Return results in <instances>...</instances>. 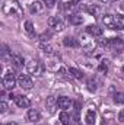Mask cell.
Instances as JSON below:
<instances>
[{"mask_svg":"<svg viewBox=\"0 0 124 125\" xmlns=\"http://www.w3.org/2000/svg\"><path fill=\"white\" fill-rule=\"evenodd\" d=\"M123 74H124V65H123Z\"/></svg>","mask_w":124,"mask_h":125,"instance_id":"cell-33","label":"cell"},{"mask_svg":"<svg viewBox=\"0 0 124 125\" xmlns=\"http://www.w3.org/2000/svg\"><path fill=\"white\" fill-rule=\"evenodd\" d=\"M95 121H96V112H95V109H89L85 115V122H86V125H93Z\"/></svg>","mask_w":124,"mask_h":125,"instance_id":"cell-13","label":"cell"},{"mask_svg":"<svg viewBox=\"0 0 124 125\" xmlns=\"http://www.w3.org/2000/svg\"><path fill=\"white\" fill-rule=\"evenodd\" d=\"M86 32H88L92 38H95V36H101V35L104 33L102 28H99L98 25H89V26H86Z\"/></svg>","mask_w":124,"mask_h":125,"instance_id":"cell-12","label":"cell"},{"mask_svg":"<svg viewBox=\"0 0 124 125\" xmlns=\"http://www.w3.org/2000/svg\"><path fill=\"white\" fill-rule=\"evenodd\" d=\"M44 9H45V4H42V3H41V1H38V0L32 1L31 4H29V12H31L32 15L42 13V12H44Z\"/></svg>","mask_w":124,"mask_h":125,"instance_id":"cell-9","label":"cell"},{"mask_svg":"<svg viewBox=\"0 0 124 125\" xmlns=\"http://www.w3.org/2000/svg\"><path fill=\"white\" fill-rule=\"evenodd\" d=\"M88 89H89V92H95L98 87H96V82L95 80H88Z\"/></svg>","mask_w":124,"mask_h":125,"instance_id":"cell-25","label":"cell"},{"mask_svg":"<svg viewBox=\"0 0 124 125\" xmlns=\"http://www.w3.org/2000/svg\"><path fill=\"white\" fill-rule=\"evenodd\" d=\"M69 76H70V77H73V79H77V80H80V79L83 77L82 71H80V70H77V68H73V67H70V68H69Z\"/></svg>","mask_w":124,"mask_h":125,"instance_id":"cell-18","label":"cell"},{"mask_svg":"<svg viewBox=\"0 0 124 125\" xmlns=\"http://www.w3.org/2000/svg\"><path fill=\"white\" fill-rule=\"evenodd\" d=\"M114 102L115 103H120V105H124V93H115L114 94Z\"/></svg>","mask_w":124,"mask_h":125,"instance_id":"cell-23","label":"cell"},{"mask_svg":"<svg viewBox=\"0 0 124 125\" xmlns=\"http://www.w3.org/2000/svg\"><path fill=\"white\" fill-rule=\"evenodd\" d=\"M28 119H29L31 122H37V121L41 119V114H39L37 109H29V111H28Z\"/></svg>","mask_w":124,"mask_h":125,"instance_id":"cell-15","label":"cell"},{"mask_svg":"<svg viewBox=\"0 0 124 125\" xmlns=\"http://www.w3.org/2000/svg\"><path fill=\"white\" fill-rule=\"evenodd\" d=\"M60 121H62L63 125H70L72 124V118H70V115H69L66 111H63L62 114H60Z\"/></svg>","mask_w":124,"mask_h":125,"instance_id":"cell-19","label":"cell"},{"mask_svg":"<svg viewBox=\"0 0 124 125\" xmlns=\"http://www.w3.org/2000/svg\"><path fill=\"white\" fill-rule=\"evenodd\" d=\"M118 121H120V122H124V111H121V112L118 114Z\"/></svg>","mask_w":124,"mask_h":125,"instance_id":"cell-30","label":"cell"},{"mask_svg":"<svg viewBox=\"0 0 124 125\" xmlns=\"http://www.w3.org/2000/svg\"><path fill=\"white\" fill-rule=\"evenodd\" d=\"M102 4H110V3H112V1H115V0H99Z\"/></svg>","mask_w":124,"mask_h":125,"instance_id":"cell-31","label":"cell"},{"mask_svg":"<svg viewBox=\"0 0 124 125\" xmlns=\"http://www.w3.org/2000/svg\"><path fill=\"white\" fill-rule=\"evenodd\" d=\"M12 62H13L16 67H24V64H26L25 60H24V57H22V55H18V54H13V55H12Z\"/></svg>","mask_w":124,"mask_h":125,"instance_id":"cell-17","label":"cell"},{"mask_svg":"<svg viewBox=\"0 0 124 125\" xmlns=\"http://www.w3.org/2000/svg\"><path fill=\"white\" fill-rule=\"evenodd\" d=\"M56 1H57V0H44V4H45L47 7H53V6L56 4Z\"/></svg>","mask_w":124,"mask_h":125,"instance_id":"cell-28","label":"cell"},{"mask_svg":"<svg viewBox=\"0 0 124 125\" xmlns=\"http://www.w3.org/2000/svg\"><path fill=\"white\" fill-rule=\"evenodd\" d=\"M69 22H70L72 25H82V23H83V16L79 15V13H72V15L69 16Z\"/></svg>","mask_w":124,"mask_h":125,"instance_id":"cell-14","label":"cell"},{"mask_svg":"<svg viewBox=\"0 0 124 125\" xmlns=\"http://www.w3.org/2000/svg\"><path fill=\"white\" fill-rule=\"evenodd\" d=\"M79 44H80V47L85 48L86 51H91V50L95 48V41H93V39H89L88 36H80Z\"/></svg>","mask_w":124,"mask_h":125,"instance_id":"cell-10","label":"cell"},{"mask_svg":"<svg viewBox=\"0 0 124 125\" xmlns=\"http://www.w3.org/2000/svg\"><path fill=\"white\" fill-rule=\"evenodd\" d=\"M1 10H3V13H4L6 16L19 18V16L22 15V9H21V6L18 4V1H15V0H6L4 4H3V7H1Z\"/></svg>","mask_w":124,"mask_h":125,"instance_id":"cell-1","label":"cell"},{"mask_svg":"<svg viewBox=\"0 0 124 125\" xmlns=\"http://www.w3.org/2000/svg\"><path fill=\"white\" fill-rule=\"evenodd\" d=\"M25 67H26V71L29 73V74H34V76H41V73H42V65H41V62H38L37 60H28L26 64H25Z\"/></svg>","mask_w":124,"mask_h":125,"instance_id":"cell-4","label":"cell"},{"mask_svg":"<svg viewBox=\"0 0 124 125\" xmlns=\"http://www.w3.org/2000/svg\"><path fill=\"white\" fill-rule=\"evenodd\" d=\"M0 112L1 114H6L7 112V103L6 102H0Z\"/></svg>","mask_w":124,"mask_h":125,"instance_id":"cell-27","label":"cell"},{"mask_svg":"<svg viewBox=\"0 0 124 125\" xmlns=\"http://www.w3.org/2000/svg\"><path fill=\"white\" fill-rule=\"evenodd\" d=\"M13 99H15V103H16L19 108H24V109H25V108H29V106H31V100H29L26 96H22V94H16Z\"/></svg>","mask_w":124,"mask_h":125,"instance_id":"cell-8","label":"cell"},{"mask_svg":"<svg viewBox=\"0 0 124 125\" xmlns=\"http://www.w3.org/2000/svg\"><path fill=\"white\" fill-rule=\"evenodd\" d=\"M48 26L53 28L54 31H57V32L64 31V22H63L62 19H59L57 16H51L48 19Z\"/></svg>","mask_w":124,"mask_h":125,"instance_id":"cell-5","label":"cell"},{"mask_svg":"<svg viewBox=\"0 0 124 125\" xmlns=\"http://www.w3.org/2000/svg\"><path fill=\"white\" fill-rule=\"evenodd\" d=\"M25 31L28 32L31 36H34V25H32L31 21H26V22H25Z\"/></svg>","mask_w":124,"mask_h":125,"instance_id":"cell-24","label":"cell"},{"mask_svg":"<svg viewBox=\"0 0 124 125\" xmlns=\"http://www.w3.org/2000/svg\"><path fill=\"white\" fill-rule=\"evenodd\" d=\"M86 12H89L91 15H96V12H98V7L96 6H93V4H89V6H86Z\"/></svg>","mask_w":124,"mask_h":125,"instance_id":"cell-26","label":"cell"},{"mask_svg":"<svg viewBox=\"0 0 124 125\" xmlns=\"http://www.w3.org/2000/svg\"><path fill=\"white\" fill-rule=\"evenodd\" d=\"M114 21H115V29L124 31V15H117V16H114Z\"/></svg>","mask_w":124,"mask_h":125,"instance_id":"cell-16","label":"cell"},{"mask_svg":"<svg viewBox=\"0 0 124 125\" xmlns=\"http://www.w3.org/2000/svg\"><path fill=\"white\" fill-rule=\"evenodd\" d=\"M102 44H104L107 48H110V50H112V51H117V52H120V51L124 50V41L121 38H110V39L104 41Z\"/></svg>","mask_w":124,"mask_h":125,"instance_id":"cell-3","label":"cell"},{"mask_svg":"<svg viewBox=\"0 0 124 125\" xmlns=\"http://www.w3.org/2000/svg\"><path fill=\"white\" fill-rule=\"evenodd\" d=\"M18 84H19L22 89H32V86H34L31 77L26 76V74H19V76H18Z\"/></svg>","mask_w":124,"mask_h":125,"instance_id":"cell-6","label":"cell"},{"mask_svg":"<svg viewBox=\"0 0 124 125\" xmlns=\"http://www.w3.org/2000/svg\"><path fill=\"white\" fill-rule=\"evenodd\" d=\"M56 106H57V100L54 99V96H50L47 99V108H48V111L50 112H54V108Z\"/></svg>","mask_w":124,"mask_h":125,"instance_id":"cell-20","label":"cell"},{"mask_svg":"<svg viewBox=\"0 0 124 125\" xmlns=\"http://www.w3.org/2000/svg\"><path fill=\"white\" fill-rule=\"evenodd\" d=\"M63 44H64L66 47H76L79 42H77L74 38H72V36H66V38L63 39Z\"/></svg>","mask_w":124,"mask_h":125,"instance_id":"cell-21","label":"cell"},{"mask_svg":"<svg viewBox=\"0 0 124 125\" xmlns=\"http://www.w3.org/2000/svg\"><path fill=\"white\" fill-rule=\"evenodd\" d=\"M57 106L63 111H67V109H70L73 106V100L70 97H67V96H60L57 99Z\"/></svg>","mask_w":124,"mask_h":125,"instance_id":"cell-7","label":"cell"},{"mask_svg":"<svg viewBox=\"0 0 124 125\" xmlns=\"http://www.w3.org/2000/svg\"><path fill=\"white\" fill-rule=\"evenodd\" d=\"M98 71H99L101 74H107V73H108V64H107V61H102L101 64H99Z\"/></svg>","mask_w":124,"mask_h":125,"instance_id":"cell-22","label":"cell"},{"mask_svg":"<svg viewBox=\"0 0 124 125\" xmlns=\"http://www.w3.org/2000/svg\"><path fill=\"white\" fill-rule=\"evenodd\" d=\"M7 125H18V124H16V122H9Z\"/></svg>","mask_w":124,"mask_h":125,"instance_id":"cell-32","label":"cell"},{"mask_svg":"<svg viewBox=\"0 0 124 125\" xmlns=\"http://www.w3.org/2000/svg\"><path fill=\"white\" fill-rule=\"evenodd\" d=\"M51 35L50 33H47V32H44L42 35H41V42H45V41H48V38H50Z\"/></svg>","mask_w":124,"mask_h":125,"instance_id":"cell-29","label":"cell"},{"mask_svg":"<svg viewBox=\"0 0 124 125\" xmlns=\"http://www.w3.org/2000/svg\"><path fill=\"white\" fill-rule=\"evenodd\" d=\"M16 84V79H15V73L7 70L1 79V86H3V90H12Z\"/></svg>","mask_w":124,"mask_h":125,"instance_id":"cell-2","label":"cell"},{"mask_svg":"<svg viewBox=\"0 0 124 125\" xmlns=\"http://www.w3.org/2000/svg\"><path fill=\"white\" fill-rule=\"evenodd\" d=\"M102 23H104L107 28H110V29H115V21H114V16L110 15V13H107V15L102 16Z\"/></svg>","mask_w":124,"mask_h":125,"instance_id":"cell-11","label":"cell"}]
</instances>
